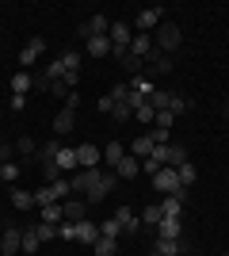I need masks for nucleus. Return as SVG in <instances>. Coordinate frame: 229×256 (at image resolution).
Wrapping results in <instances>:
<instances>
[{
  "label": "nucleus",
  "instance_id": "nucleus-1",
  "mask_svg": "<svg viewBox=\"0 0 229 256\" xmlns=\"http://www.w3.org/2000/svg\"><path fill=\"white\" fill-rule=\"evenodd\" d=\"M180 46H184V31H180L172 20H164L161 27L153 31V50H161V54H168V58H172Z\"/></svg>",
  "mask_w": 229,
  "mask_h": 256
},
{
  "label": "nucleus",
  "instance_id": "nucleus-2",
  "mask_svg": "<svg viewBox=\"0 0 229 256\" xmlns=\"http://www.w3.org/2000/svg\"><path fill=\"white\" fill-rule=\"evenodd\" d=\"M107 38H111V54H115V58L130 54V42H134V23L115 20V23H111V31H107Z\"/></svg>",
  "mask_w": 229,
  "mask_h": 256
},
{
  "label": "nucleus",
  "instance_id": "nucleus-3",
  "mask_svg": "<svg viewBox=\"0 0 229 256\" xmlns=\"http://www.w3.org/2000/svg\"><path fill=\"white\" fill-rule=\"evenodd\" d=\"M164 23V8H145L134 16V34H153Z\"/></svg>",
  "mask_w": 229,
  "mask_h": 256
},
{
  "label": "nucleus",
  "instance_id": "nucleus-4",
  "mask_svg": "<svg viewBox=\"0 0 229 256\" xmlns=\"http://www.w3.org/2000/svg\"><path fill=\"white\" fill-rule=\"evenodd\" d=\"M153 188H157L161 195H184V188H180V176H176V168H168V164H164V168L153 176Z\"/></svg>",
  "mask_w": 229,
  "mask_h": 256
},
{
  "label": "nucleus",
  "instance_id": "nucleus-5",
  "mask_svg": "<svg viewBox=\"0 0 229 256\" xmlns=\"http://www.w3.org/2000/svg\"><path fill=\"white\" fill-rule=\"evenodd\" d=\"M23 248V226H4L0 234V256H19Z\"/></svg>",
  "mask_w": 229,
  "mask_h": 256
},
{
  "label": "nucleus",
  "instance_id": "nucleus-6",
  "mask_svg": "<svg viewBox=\"0 0 229 256\" xmlns=\"http://www.w3.org/2000/svg\"><path fill=\"white\" fill-rule=\"evenodd\" d=\"M76 164H80V168H99V164H103V150L92 146V142L76 146Z\"/></svg>",
  "mask_w": 229,
  "mask_h": 256
},
{
  "label": "nucleus",
  "instance_id": "nucleus-7",
  "mask_svg": "<svg viewBox=\"0 0 229 256\" xmlns=\"http://www.w3.org/2000/svg\"><path fill=\"white\" fill-rule=\"evenodd\" d=\"M42 54H46V38H31V42L19 50V65H23V69H31V65L38 62Z\"/></svg>",
  "mask_w": 229,
  "mask_h": 256
},
{
  "label": "nucleus",
  "instance_id": "nucleus-8",
  "mask_svg": "<svg viewBox=\"0 0 229 256\" xmlns=\"http://www.w3.org/2000/svg\"><path fill=\"white\" fill-rule=\"evenodd\" d=\"M107 31H111L107 16H92L88 23H80V38H84V42H88V38H96V34H107Z\"/></svg>",
  "mask_w": 229,
  "mask_h": 256
},
{
  "label": "nucleus",
  "instance_id": "nucleus-9",
  "mask_svg": "<svg viewBox=\"0 0 229 256\" xmlns=\"http://www.w3.org/2000/svg\"><path fill=\"white\" fill-rule=\"evenodd\" d=\"M153 252L157 256H187V245H184V237H176V241L157 237V241H153Z\"/></svg>",
  "mask_w": 229,
  "mask_h": 256
},
{
  "label": "nucleus",
  "instance_id": "nucleus-10",
  "mask_svg": "<svg viewBox=\"0 0 229 256\" xmlns=\"http://www.w3.org/2000/svg\"><path fill=\"white\" fill-rule=\"evenodd\" d=\"M99 237H103V234H99V226H96V222H88V218H80V222H76V241H80V245L92 248Z\"/></svg>",
  "mask_w": 229,
  "mask_h": 256
},
{
  "label": "nucleus",
  "instance_id": "nucleus-11",
  "mask_svg": "<svg viewBox=\"0 0 229 256\" xmlns=\"http://www.w3.org/2000/svg\"><path fill=\"white\" fill-rule=\"evenodd\" d=\"M76 126V111L73 107H61L54 115V138H61V134H69V130Z\"/></svg>",
  "mask_w": 229,
  "mask_h": 256
},
{
  "label": "nucleus",
  "instance_id": "nucleus-12",
  "mask_svg": "<svg viewBox=\"0 0 229 256\" xmlns=\"http://www.w3.org/2000/svg\"><path fill=\"white\" fill-rule=\"evenodd\" d=\"M115 222L122 226V234H138V230H142V218H138L130 206H119V210H115Z\"/></svg>",
  "mask_w": 229,
  "mask_h": 256
},
{
  "label": "nucleus",
  "instance_id": "nucleus-13",
  "mask_svg": "<svg viewBox=\"0 0 229 256\" xmlns=\"http://www.w3.org/2000/svg\"><path fill=\"white\" fill-rule=\"evenodd\" d=\"M153 146H157V142H153L149 130H145V134H138V138L130 142V150H126V153H130V157H138V160H145V157L153 153Z\"/></svg>",
  "mask_w": 229,
  "mask_h": 256
},
{
  "label": "nucleus",
  "instance_id": "nucleus-14",
  "mask_svg": "<svg viewBox=\"0 0 229 256\" xmlns=\"http://www.w3.org/2000/svg\"><path fill=\"white\" fill-rule=\"evenodd\" d=\"M54 164H57V172L80 168V164H76V146H61V150H57V157H54Z\"/></svg>",
  "mask_w": 229,
  "mask_h": 256
},
{
  "label": "nucleus",
  "instance_id": "nucleus-15",
  "mask_svg": "<svg viewBox=\"0 0 229 256\" xmlns=\"http://www.w3.org/2000/svg\"><path fill=\"white\" fill-rule=\"evenodd\" d=\"M138 172H142V160H138V157H130V153H126V157H122L119 164H115V176H119V180H134Z\"/></svg>",
  "mask_w": 229,
  "mask_h": 256
},
{
  "label": "nucleus",
  "instance_id": "nucleus-16",
  "mask_svg": "<svg viewBox=\"0 0 229 256\" xmlns=\"http://www.w3.org/2000/svg\"><path fill=\"white\" fill-rule=\"evenodd\" d=\"M130 54H134V58H142V62H149V54H153V34H134Z\"/></svg>",
  "mask_w": 229,
  "mask_h": 256
},
{
  "label": "nucleus",
  "instance_id": "nucleus-17",
  "mask_svg": "<svg viewBox=\"0 0 229 256\" xmlns=\"http://www.w3.org/2000/svg\"><path fill=\"white\" fill-rule=\"evenodd\" d=\"M84 210H88L84 199H65V203H61V214H65V222H80V218H84Z\"/></svg>",
  "mask_w": 229,
  "mask_h": 256
},
{
  "label": "nucleus",
  "instance_id": "nucleus-18",
  "mask_svg": "<svg viewBox=\"0 0 229 256\" xmlns=\"http://www.w3.org/2000/svg\"><path fill=\"white\" fill-rule=\"evenodd\" d=\"M31 88H34V76L27 73V69H19V73L11 76V96H27Z\"/></svg>",
  "mask_w": 229,
  "mask_h": 256
},
{
  "label": "nucleus",
  "instance_id": "nucleus-19",
  "mask_svg": "<svg viewBox=\"0 0 229 256\" xmlns=\"http://www.w3.org/2000/svg\"><path fill=\"white\" fill-rule=\"evenodd\" d=\"M161 214L164 218H180V214H184V195H164L161 199Z\"/></svg>",
  "mask_w": 229,
  "mask_h": 256
},
{
  "label": "nucleus",
  "instance_id": "nucleus-20",
  "mask_svg": "<svg viewBox=\"0 0 229 256\" xmlns=\"http://www.w3.org/2000/svg\"><path fill=\"white\" fill-rule=\"evenodd\" d=\"M84 50L92 54V58H107V54H111V38H107V34H96V38H88V42H84Z\"/></svg>",
  "mask_w": 229,
  "mask_h": 256
},
{
  "label": "nucleus",
  "instance_id": "nucleus-21",
  "mask_svg": "<svg viewBox=\"0 0 229 256\" xmlns=\"http://www.w3.org/2000/svg\"><path fill=\"white\" fill-rule=\"evenodd\" d=\"M145 65H149V69H153V73H172V58H168V54H161V50H153L149 54V62H145Z\"/></svg>",
  "mask_w": 229,
  "mask_h": 256
},
{
  "label": "nucleus",
  "instance_id": "nucleus-22",
  "mask_svg": "<svg viewBox=\"0 0 229 256\" xmlns=\"http://www.w3.org/2000/svg\"><path fill=\"white\" fill-rule=\"evenodd\" d=\"M157 237L176 241V237H180V218H161V222H157Z\"/></svg>",
  "mask_w": 229,
  "mask_h": 256
},
{
  "label": "nucleus",
  "instance_id": "nucleus-23",
  "mask_svg": "<svg viewBox=\"0 0 229 256\" xmlns=\"http://www.w3.org/2000/svg\"><path fill=\"white\" fill-rule=\"evenodd\" d=\"M38 245H42V241H38V234H34V226H23V248H19V252L23 256H34V252H38Z\"/></svg>",
  "mask_w": 229,
  "mask_h": 256
},
{
  "label": "nucleus",
  "instance_id": "nucleus-24",
  "mask_svg": "<svg viewBox=\"0 0 229 256\" xmlns=\"http://www.w3.org/2000/svg\"><path fill=\"white\" fill-rule=\"evenodd\" d=\"M38 222H50V226H57V222H65V214H61V203L38 206Z\"/></svg>",
  "mask_w": 229,
  "mask_h": 256
},
{
  "label": "nucleus",
  "instance_id": "nucleus-25",
  "mask_svg": "<svg viewBox=\"0 0 229 256\" xmlns=\"http://www.w3.org/2000/svg\"><path fill=\"white\" fill-rule=\"evenodd\" d=\"M11 206H15V210H31V206H38V203H34V192L15 188V192H11Z\"/></svg>",
  "mask_w": 229,
  "mask_h": 256
},
{
  "label": "nucleus",
  "instance_id": "nucleus-26",
  "mask_svg": "<svg viewBox=\"0 0 229 256\" xmlns=\"http://www.w3.org/2000/svg\"><path fill=\"white\" fill-rule=\"evenodd\" d=\"M149 107H153V111H168V107H172V92H164V88H153Z\"/></svg>",
  "mask_w": 229,
  "mask_h": 256
},
{
  "label": "nucleus",
  "instance_id": "nucleus-27",
  "mask_svg": "<svg viewBox=\"0 0 229 256\" xmlns=\"http://www.w3.org/2000/svg\"><path fill=\"white\" fill-rule=\"evenodd\" d=\"M180 164H187V150L180 142H168V168H180Z\"/></svg>",
  "mask_w": 229,
  "mask_h": 256
},
{
  "label": "nucleus",
  "instance_id": "nucleus-28",
  "mask_svg": "<svg viewBox=\"0 0 229 256\" xmlns=\"http://www.w3.org/2000/svg\"><path fill=\"white\" fill-rule=\"evenodd\" d=\"M57 150H61V142H57V138H50L46 146H38V160H42V164H54Z\"/></svg>",
  "mask_w": 229,
  "mask_h": 256
},
{
  "label": "nucleus",
  "instance_id": "nucleus-29",
  "mask_svg": "<svg viewBox=\"0 0 229 256\" xmlns=\"http://www.w3.org/2000/svg\"><path fill=\"white\" fill-rule=\"evenodd\" d=\"M176 176H180V188H184V192H187V188H191V184L199 180L195 164H180V168H176Z\"/></svg>",
  "mask_w": 229,
  "mask_h": 256
},
{
  "label": "nucleus",
  "instance_id": "nucleus-30",
  "mask_svg": "<svg viewBox=\"0 0 229 256\" xmlns=\"http://www.w3.org/2000/svg\"><path fill=\"white\" fill-rule=\"evenodd\" d=\"M61 65H65V73L80 76V54H76V50H65V54H61Z\"/></svg>",
  "mask_w": 229,
  "mask_h": 256
},
{
  "label": "nucleus",
  "instance_id": "nucleus-31",
  "mask_svg": "<svg viewBox=\"0 0 229 256\" xmlns=\"http://www.w3.org/2000/svg\"><path fill=\"white\" fill-rule=\"evenodd\" d=\"M42 76H46V80H61V76H65V65H61V58H54V62H46Z\"/></svg>",
  "mask_w": 229,
  "mask_h": 256
},
{
  "label": "nucleus",
  "instance_id": "nucleus-32",
  "mask_svg": "<svg viewBox=\"0 0 229 256\" xmlns=\"http://www.w3.org/2000/svg\"><path fill=\"white\" fill-rule=\"evenodd\" d=\"M126 84H130V92H138V96H145V100L153 96V84H149V80H145V76H130Z\"/></svg>",
  "mask_w": 229,
  "mask_h": 256
},
{
  "label": "nucleus",
  "instance_id": "nucleus-33",
  "mask_svg": "<svg viewBox=\"0 0 229 256\" xmlns=\"http://www.w3.org/2000/svg\"><path fill=\"white\" fill-rule=\"evenodd\" d=\"M115 245H119L115 237H99L96 245H92V252H96V256H115Z\"/></svg>",
  "mask_w": 229,
  "mask_h": 256
},
{
  "label": "nucleus",
  "instance_id": "nucleus-34",
  "mask_svg": "<svg viewBox=\"0 0 229 256\" xmlns=\"http://www.w3.org/2000/svg\"><path fill=\"white\" fill-rule=\"evenodd\" d=\"M134 118H138V122H142V126H145V130H149V126H153V118H157V111H153V107H149V100H145V104H142V107H138V111H134Z\"/></svg>",
  "mask_w": 229,
  "mask_h": 256
},
{
  "label": "nucleus",
  "instance_id": "nucleus-35",
  "mask_svg": "<svg viewBox=\"0 0 229 256\" xmlns=\"http://www.w3.org/2000/svg\"><path fill=\"white\" fill-rule=\"evenodd\" d=\"M122 157H126V150H122V142H111L107 150H103V160H107V164H119Z\"/></svg>",
  "mask_w": 229,
  "mask_h": 256
},
{
  "label": "nucleus",
  "instance_id": "nucleus-36",
  "mask_svg": "<svg viewBox=\"0 0 229 256\" xmlns=\"http://www.w3.org/2000/svg\"><path fill=\"white\" fill-rule=\"evenodd\" d=\"M115 62H119L122 65V69H126V73H134V76H138V69H142V58H134V54H122V58H115Z\"/></svg>",
  "mask_w": 229,
  "mask_h": 256
},
{
  "label": "nucleus",
  "instance_id": "nucleus-37",
  "mask_svg": "<svg viewBox=\"0 0 229 256\" xmlns=\"http://www.w3.org/2000/svg\"><path fill=\"white\" fill-rule=\"evenodd\" d=\"M34 203H38V206H50V203H57L54 188H50V184H46V188H38V192H34Z\"/></svg>",
  "mask_w": 229,
  "mask_h": 256
},
{
  "label": "nucleus",
  "instance_id": "nucleus-38",
  "mask_svg": "<svg viewBox=\"0 0 229 256\" xmlns=\"http://www.w3.org/2000/svg\"><path fill=\"white\" fill-rule=\"evenodd\" d=\"M50 96H54V100H69V96H73V88H69L65 80H50Z\"/></svg>",
  "mask_w": 229,
  "mask_h": 256
},
{
  "label": "nucleus",
  "instance_id": "nucleus-39",
  "mask_svg": "<svg viewBox=\"0 0 229 256\" xmlns=\"http://www.w3.org/2000/svg\"><path fill=\"white\" fill-rule=\"evenodd\" d=\"M164 214H161V203H153V206H145V214H142V226H157Z\"/></svg>",
  "mask_w": 229,
  "mask_h": 256
},
{
  "label": "nucleus",
  "instance_id": "nucleus-40",
  "mask_svg": "<svg viewBox=\"0 0 229 256\" xmlns=\"http://www.w3.org/2000/svg\"><path fill=\"white\" fill-rule=\"evenodd\" d=\"M34 234H38V241H54V237H57V226L38 222V226H34Z\"/></svg>",
  "mask_w": 229,
  "mask_h": 256
},
{
  "label": "nucleus",
  "instance_id": "nucleus-41",
  "mask_svg": "<svg viewBox=\"0 0 229 256\" xmlns=\"http://www.w3.org/2000/svg\"><path fill=\"white\" fill-rule=\"evenodd\" d=\"M172 122H176L172 111H157V118H153V126H161V130H172Z\"/></svg>",
  "mask_w": 229,
  "mask_h": 256
},
{
  "label": "nucleus",
  "instance_id": "nucleus-42",
  "mask_svg": "<svg viewBox=\"0 0 229 256\" xmlns=\"http://www.w3.org/2000/svg\"><path fill=\"white\" fill-rule=\"evenodd\" d=\"M99 234H103V237H115V241H119V234H122V226L115 222V218H107V222L99 226Z\"/></svg>",
  "mask_w": 229,
  "mask_h": 256
},
{
  "label": "nucleus",
  "instance_id": "nucleus-43",
  "mask_svg": "<svg viewBox=\"0 0 229 256\" xmlns=\"http://www.w3.org/2000/svg\"><path fill=\"white\" fill-rule=\"evenodd\" d=\"M15 150H19V153H38V146H34V138L19 134V142H15Z\"/></svg>",
  "mask_w": 229,
  "mask_h": 256
},
{
  "label": "nucleus",
  "instance_id": "nucleus-44",
  "mask_svg": "<svg viewBox=\"0 0 229 256\" xmlns=\"http://www.w3.org/2000/svg\"><path fill=\"white\" fill-rule=\"evenodd\" d=\"M0 180L15 184V180H19V164H11V160H4V176H0Z\"/></svg>",
  "mask_w": 229,
  "mask_h": 256
},
{
  "label": "nucleus",
  "instance_id": "nucleus-45",
  "mask_svg": "<svg viewBox=\"0 0 229 256\" xmlns=\"http://www.w3.org/2000/svg\"><path fill=\"white\" fill-rule=\"evenodd\" d=\"M111 115H115V122H126V118H134V111L126 104H115V111H111Z\"/></svg>",
  "mask_w": 229,
  "mask_h": 256
},
{
  "label": "nucleus",
  "instance_id": "nucleus-46",
  "mask_svg": "<svg viewBox=\"0 0 229 256\" xmlns=\"http://www.w3.org/2000/svg\"><path fill=\"white\" fill-rule=\"evenodd\" d=\"M50 188H54V195H57V203H61V199H65V195L73 192V188H69V180H54V184H50Z\"/></svg>",
  "mask_w": 229,
  "mask_h": 256
},
{
  "label": "nucleus",
  "instance_id": "nucleus-47",
  "mask_svg": "<svg viewBox=\"0 0 229 256\" xmlns=\"http://www.w3.org/2000/svg\"><path fill=\"white\" fill-rule=\"evenodd\" d=\"M57 237H65V241H76V222H65V226H57Z\"/></svg>",
  "mask_w": 229,
  "mask_h": 256
},
{
  "label": "nucleus",
  "instance_id": "nucleus-48",
  "mask_svg": "<svg viewBox=\"0 0 229 256\" xmlns=\"http://www.w3.org/2000/svg\"><path fill=\"white\" fill-rule=\"evenodd\" d=\"M42 176H46V184H54V180H61V176H57V164H42Z\"/></svg>",
  "mask_w": 229,
  "mask_h": 256
},
{
  "label": "nucleus",
  "instance_id": "nucleus-49",
  "mask_svg": "<svg viewBox=\"0 0 229 256\" xmlns=\"http://www.w3.org/2000/svg\"><path fill=\"white\" fill-rule=\"evenodd\" d=\"M99 111H103V115H111V111H115V100H111V96H99Z\"/></svg>",
  "mask_w": 229,
  "mask_h": 256
},
{
  "label": "nucleus",
  "instance_id": "nucleus-50",
  "mask_svg": "<svg viewBox=\"0 0 229 256\" xmlns=\"http://www.w3.org/2000/svg\"><path fill=\"white\" fill-rule=\"evenodd\" d=\"M0 160H11V146L4 138H0Z\"/></svg>",
  "mask_w": 229,
  "mask_h": 256
},
{
  "label": "nucleus",
  "instance_id": "nucleus-51",
  "mask_svg": "<svg viewBox=\"0 0 229 256\" xmlns=\"http://www.w3.org/2000/svg\"><path fill=\"white\" fill-rule=\"evenodd\" d=\"M0 176H4V160H0Z\"/></svg>",
  "mask_w": 229,
  "mask_h": 256
},
{
  "label": "nucleus",
  "instance_id": "nucleus-52",
  "mask_svg": "<svg viewBox=\"0 0 229 256\" xmlns=\"http://www.w3.org/2000/svg\"><path fill=\"white\" fill-rule=\"evenodd\" d=\"M226 118H229V104H226Z\"/></svg>",
  "mask_w": 229,
  "mask_h": 256
},
{
  "label": "nucleus",
  "instance_id": "nucleus-53",
  "mask_svg": "<svg viewBox=\"0 0 229 256\" xmlns=\"http://www.w3.org/2000/svg\"><path fill=\"white\" fill-rule=\"evenodd\" d=\"M226 256H229V252H226Z\"/></svg>",
  "mask_w": 229,
  "mask_h": 256
},
{
  "label": "nucleus",
  "instance_id": "nucleus-54",
  "mask_svg": "<svg viewBox=\"0 0 229 256\" xmlns=\"http://www.w3.org/2000/svg\"><path fill=\"white\" fill-rule=\"evenodd\" d=\"M19 256H23V252H19Z\"/></svg>",
  "mask_w": 229,
  "mask_h": 256
}]
</instances>
